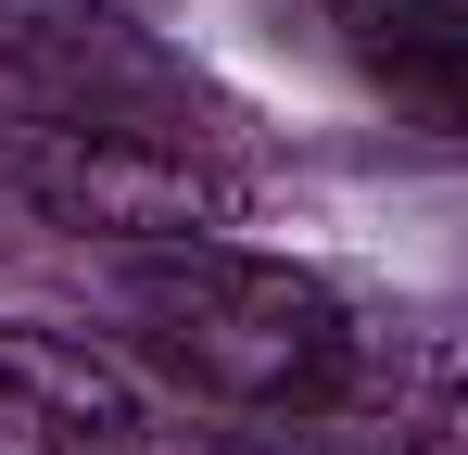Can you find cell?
I'll use <instances>...</instances> for the list:
<instances>
[{"label": "cell", "instance_id": "6da1fadb", "mask_svg": "<svg viewBox=\"0 0 468 455\" xmlns=\"http://www.w3.org/2000/svg\"><path fill=\"white\" fill-rule=\"evenodd\" d=\"M127 329L165 379L240 418H367L380 392V329L292 253L253 240H165L127 253Z\"/></svg>", "mask_w": 468, "mask_h": 455}, {"label": "cell", "instance_id": "7a4b0ae2", "mask_svg": "<svg viewBox=\"0 0 468 455\" xmlns=\"http://www.w3.org/2000/svg\"><path fill=\"white\" fill-rule=\"evenodd\" d=\"M0 114L64 140H229V101L114 0H0Z\"/></svg>", "mask_w": 468, "mask_h": 455}, {"label": "cell", "instance_id": "3957f363", "mask_svg": "<svg viewBox=\"0 0 468 455\" xmlns=\"http://www.w3.org/2000/svg\"><path fill=\"white\" fill-rule=\"evenodd\" d=\"M13 190H26L51 228L127 240V253L240 240V228H253V177H229L216 152H177V140H64V127H13Z\"/></svg>", "mask_w": 468, "mask_h": 455}, {"label": "cell", "instance_id": "277c9868", "mask_svg": "<svg viewBox=\"0 0 468 455\" xmlns=\"http://www.w3.org/2000/svg\"><path fill=\"white\" fill-rule=\"evenodd\" d=\"M0 430H26L38 455H140L153 443V392L89 329L0 316Z\"/></svg>", "mask_w": 468, "mask_h": 455}, {"label": "cell", "instance_id": "5b68a950", "mask_svg": "<svg viewBox=\"0 0 468 455\" xmlns=\"http://www.w3.org/2000/svg\"><path fill=\"white\" fill-rule=\"evenodd\" d=\"M316 26L367 101L431 140H468V0H316Z\"/></svg>", "mask_w": 468, "mask_h": 455}, {"label": "cell", "instance_id": "8992f818", "mask_svg": "<svg viewBox=\"0 0 468 455\" xmlns=\"http://www.w3.org/2000/svg\"><path fill=\"white\" fill-rule=\"evenodd\" d=\"M367 405L392 418V455H468V367H443V379H392L380 367Z\"/></svg>", "mask_w": 468, "mask_h": 455}, {"label": "cell", "instance_id": "52a82bcc", "mask_svg": "<svg viewBox=\"0 0 468 455\" xmlns=\"http://www.w3.org/2000/svg\"><path fill=\"white\" fill-rule=\"evenodd\" d=\"M140 455H304V443H292V418H279V430H190V443H165V430H153Z\"/></svg>", "mask_w": 468, "mask_h": 455}]
</instances>
